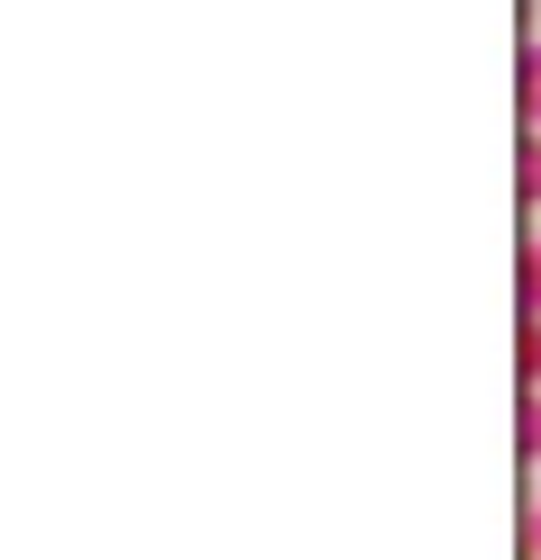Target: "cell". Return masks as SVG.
Wrapping results in <instances>:
<instances>
[{
	"label": "cell",
	"mask_w": 541,
	"mask_h": 560,
	"mask_svg": "<svg viewBox=\"0 0 541 560\" xmlns=\"http://www.w3.org/2000/svg\"><path fill=\"white\" fill-rule=\"evenodd\" d=\"M515 109H524V127H541V37H524V63H515Z\"/></svg>",
	"instance_id": "6da1fadb"
},
{
	"label": "cell",
	"mask_w": 541,
	"mask_h": 560,
	"mask_svg": "<svg viewBox=\"0 0 541 560\" xmlns=\"http://www.w3.org/2000/svg\"><path fill=\"white\" fill-rule=\"evenodd\" d=\"M515 199L541 208V127H524V145H515Z\"/></svg>",
	"instance_id": "7a4b0ae2"
},
{
	"label": "cell",
	"mask_w": 541,
	"mask_h": 560,
	"mask_svg": "<svg viewBox=\"0 0 541 560\" xmlns=\"http://www.w3.org/2000/svg\"><path fill=\"white\" fill-rule=\"evenodd\" d=\"M515 380L541 389V317H524V335H515Z\"/></svg>",
	"instance_id": "3957f363"
},
{
	"label": "cell",
	"mask_w": 541,
	"mask_h": 560,
	"mask_svg": "<svg viewBox=\"0 0 541 560\" xmlns=\"http://www.w3.org/2000/svg\"><path fill=\"white\" fill-rule=\"evenodd\" d=\"M524 317H541V235H524Z\"/></svg>",
	"instance_id": "277c9868"
},
{
	"label": "cell",
	"mask_w": 541,
	"mask_h": 560,
	"mask_svg": "<svg viewBox=\"0 0 541 560\" xmlns=\"http://www.w3.org/2000/svg\"><path fill=\"white\" fill-rule=\"evenodd\" d=\"M524 560H541V488L524 498Z\"/></svg>",
	"instance_id": "5b68a950"
}]
</instances>
